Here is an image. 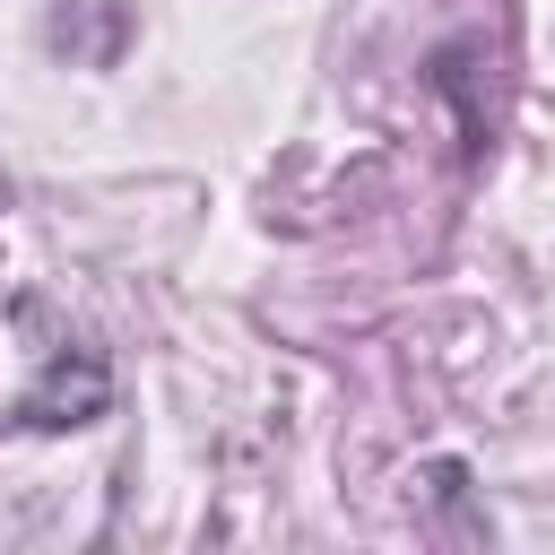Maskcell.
Instances as JSON below:
<instances>
[{"instance_id":"6da1fadb","label":"cell","mask_w":555,"mask_h":555,"mask_svg":"<svg viewBox=\"0 0 555 555\" xmlns=\"http://www.w3.org/2000/svg\"><path fill=\"white\" fill-rule=\"evenodd\" d=\"M104 399H113L104 356H95L87 338H52V347H43V373H35L26 399H17V416H26L35 434H69V425H95Z\"/></svg>"},{"instance_id":"7a4b0ae2","label":"cell","mask_w":555,"mask_h":555,"mask_svg":"<svg viewBox=\"0 0 555 555\" xmlns=\"http://www.w3.org/2000/svg\"><path fill=\"white\" fill-rule=\"evenodd\" d=\"M425 486H434V503H442L468 538H486V512H468V468H460V460H434V468H425Z\"/></svg>"}]
</instances>
